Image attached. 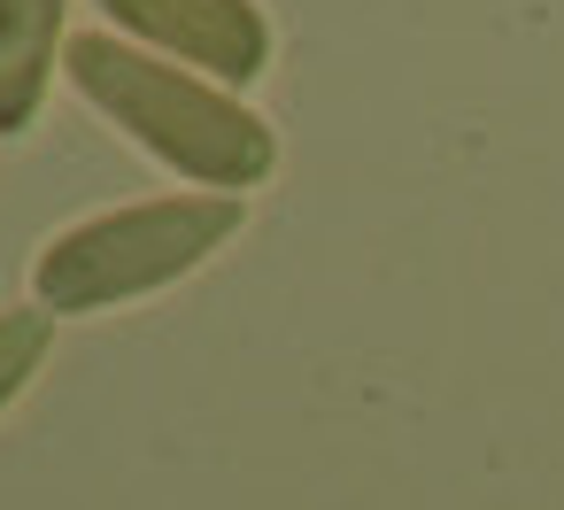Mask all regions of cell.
I'll use <instances>...</instances> for the list:
<instances>
[{
  "label": "cell",
  "instance_id": "1",
  "mask_svg": "<svg viewBox=\"0 0 564 510\" xmlns=\"http://www.w3.org/2000/svg\"><path fill=\"white\" fill-rule=\"evenodd\" d=\"M63 78L101 124H117L148 163H163L194 194L248 202V186H263L279 171V132L232 86L178 70V63H163L117 32H70Z\"/></svg>",
  "mask_w": 564,
  "mask_h": 510
},
{
  "label": "cell",
  "instance_id": "2",
  "mask_svg": "<svg viewBox=\"0 0 564 510\" xmlns=\"http://www.w3.org/2000/svg\"><path fill=\"white\" fill-rule=\"evenodd\" d=\"M248 225V202L232 194H155L117 202L101 217H78L32 256V302L47 317H101L132 310L178 279H194L217 248H232Z\"/></svg>",
  "mask_w": 564,
  "mask_h": 510
},
{
  "label": "cell",
  "instance_id": "3",
  "mask_svg": "<svg viewBox=\"0 0 564 510\" xmlns=\"http://www.w3.org/2000/svg\"><path fill=\"white\" fill-rule=\"evenodd\" d=\"M94 9L109 17L117 40L148 47L178 70H202L232 94H248L279 55L263 0H94Z\"/></svg>",
  "mask_w": 564,
  "mask_h": 510
},
{
  "label": "cell",
  "instance_id": "4",
  "mask_svg": "<svg viewBox=\"0 0 564 510\" xmlns=\"http://www.w3.org/2000/svg\"><path fill=\"white\" fill-rule=\"evenodd\" d=\"M70 0H0V140H24L55 86V47Z\"/></svg>",
  "mask_w": 564,
  "mask_h": 510
},
{
  "label": "cell",
  "instance_id": "5",
  "mask_svg": "<svg viewBox=\"0 0 564 510\" xmlns=\"http://www.w3.org/2000/svg\"><path fill=\"white\" fill-rule=\"evenodd\" d=\"M47 348H55V317H47L40 302L0 310V410L24 402V387L47 371Z\"/></svg>",
  "mask_w": 564,
  "mask_h": 510
}]
</instances>
